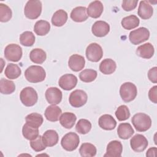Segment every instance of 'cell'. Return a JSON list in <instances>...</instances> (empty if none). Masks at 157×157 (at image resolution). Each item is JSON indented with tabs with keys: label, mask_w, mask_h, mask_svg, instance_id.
I'll list each match as a JSON object with an SVG mask.
<instances>
[{
	"label": "cell",
	"mask_w": 157,
	"mask_h": 157,
	"mask_svg": "<svg viewBox=\"0 0 157 157\" xmlns=\"http://www.w3.org/2000/svg\"><path fill=\"white\" fill-rule=\"evenodd\" d=\"M25 76L28 82L31 83H38L45 80L46 77V73L42 67L33 65L26 69L25 72Z\"/></svg>",
	"instance_id": "cell-1"
},
{
	"label": "cell",
	"mask_w": 157,
	"mask_h": 157,
	"mask_svg": "<svg viewBox=\"0 0 157 157\" xmlns=\"http://www.w3.org/2000/svg\"><path fill=\"white\" fill-rule=\"evenodd\" d=\"M132 123L135 129L139 132H145L151 126V120L149 115L144 113L135 114L132 119Z\"/></svg>",
	"instance_id": "cell-2"
},
{
	"label": "cell",
	"mask_w": 157,
	"mask_h": 157,
	"mask_svg": "<svg viewBox=\"0 0 157 157\" xmlns=\"http://www.w3.org/2000/svg\"><path fill=\"white\" fill-rule=\"evenodd\" d=\"M42 2L37 0L28 1L24 9V13L26 18L34 20L37 18L42 12Z\"/></svg>",
	"instance_id": "cell-3"
},
{
	"label": "cell",
	"mask_w": 157,
	"mask_h": 157,
	"mask_svg": "<svg viewBox=\"0 0 157 157\" xmlns=\"http://www.w3.org/2000/svg\"><path fill=\"white\" fill-rule=\"evenodd\" d=\"M20 99L24 105L26 107H31L37 102L38 95L37 91L33 88L28 86L21 91Z\"/></svg>",
	"instance_id": "cell-4"
},
{
	"label": "cell",
	"mask_w": 157,
	"mask_h": 157,
	"mask_svg": "<svg viewBox=\"0 0 157 157\" xmlns=\"http://www.w3.org/2000/svg\"><path fill=\"white\" fill-rule=\"evenodd\" d=\"M120 94L123 101L131 102L136 98L137 94V88L134 83L125 82L120 86Z\"/></svg>",
	"instance_id": "cell-5"
},
{
	"label": "cell",
	"mask_w": 157,
	"mask_h": 157,
	"mask_svg": "<svg viewBox=\"0 0 157 157\" xmlns=\"http://www.w3.org/2000/svg\"><path fill=\"white\" fill-rule=\"evenodd\" d=\"M80 138L78 136L73 132L66 134L61 139V145L66 151H72L75 150L78 146Z\"/></svg>",
	"instance_id": "cell-6"
},
{
	"label": "cell",
	"mask_w": 157,
	"mask_h": 157,
	"mask_svg": "<svg viewBox=\"0 0 157 157\" xmlns=\"http://www.w3.org/2000/svg\"><path fill=\"white\" fill-rule=\"evenodd\" d=\"M150 31L145 27H140L130 32L129 39L134 45L140 44L149 39Z\"/></svg>",
	"instance_id": "cell-7"
},
{
	"label": "cell",
	"mask_w": 157,
	"mask_h": 157,
	"mask_svg": "<svg viewBox=\"0 0 157 157\" xmlns=\"http://www.w3.org/2000/svg\"><path fill=\"white\" fill-rule=\"evenodd\" d=\"M22 54L21 47L16 44H10L5 47L4 56L9 61L17 62L21 59Z\"/></svg>",
	"instance_id": "cell-8"
},
{
	"label": "cell",
	"mask_w": 157,
	"mask_h": 157,
	"mask_svg": "<svg viewBox=\"0 0 157 157\" xmlns=\"http://www.w3.org/2000/svg\"><path fill=\"white\" fill-rule=\"evenodd\" d=\"M88 100V96L85 91L82 90H75L69 96V101L74 107H80L84 105Z\"/></svg>",
	"instance_id": "cell-9"
},
{
	"label": "cell",
	"mask_w": 157,
	"mask_h": 157,
	"mask_svg": "<svg viewBox=\"0 0 157 157\" xmlns=\"http://www.w3.org/2000/svg\"><path fill=\"white\" fill-rule=\"evenodd\" d=\"M86 58L91 62H98L103 56V50L97 43L90 44L86 49Z\"/></svg>",
	"instance_id": "cell-10"
},
{
	"label": "cell",
	"mask_w": 157,
	"mask_h": 157,
	"mask_svg": "<svg viewBox=\"0 0 157 157\" xmlns=\"http://www.w3.org/2000/svg\"><path fill=\"white\" fill-rule=\"evenodd\" d=\"M148 142L147 138L142 134H136L133 136L130 140V145L132 150L135 152H142L144 151Z\"/></svg>",
	"instance_id": "cell-11"
},
{
	"label": "cell",
	"mask_w": 157,
	"mask_h": 157,
	"mask_svg": "<svg viewBox=\"0 0 157 157\" xmlns=\"http://www.w3.org/2000/svg\"><path fill=\"white\" fill-rule=\"evenodd\" d=\"M77 83V78L71 74H66L62 75L58 81L59 86L64 90L69 91L73 89Z\"/></svg>",
	"instance_id": "cell-12"
},
{
	"label": "cell",
	"mask_w": 157,
	"mask_h": 157,
	"mask_svg": "<svg viewBox=\"0 0 157 157\" xmlns=\"http://www.w3.org/2000/svg\"><path fill=\"white\" fill-rule=\"evenodd\" d=\"M45 96L49 104L56 105L61 102L63 94L61 91L57 87H50L46 90Z\"/></svg>",
	"instance_id": "cell-13"
},
{
	"label": "cell",
	"mask_w": 157,
	"mask_h": 157,
	"mask_svg": "<svg viewBox=\"0 0 157 157\" xmlns=\"http://www.w3.org/2000/svg\"><path fill=\"white\" fill-rule=\"evenodd\" d=\"M123 151V145L118 140H112L110 142L106 148V153L104 156L107 157H120Z\"/></svg>",
	"instance_id": "cell-14"
},
{
	"label": "cell",
	"mask_w": 157,
	"mask_h": 157,
	"mask_svg": "<svg viewBox=\"0 0 157 157\" xmlns=\"http://www.w3.org/2000/svg\"><path fill=\"white\" fill-rule=\"evenodd\" d=\"M110 31L109 25L104 21H97L91 27L92 33L96 37H102L105 36Z\"/></svg>",
	"instance_id": "cell-15"
},
{
	"label": "cell",
	"mask_w": 157,
	"mask_h": 157,
	"mask_svg": "<svg viewBox=\"0 0 157 157\" xmlns=\"http://www.w3.org/2000/svg\"><path fill=\"white\" fill-rule=\"evenodd\" d=\"M85 65V60L83 56L78 54L71 55L68 61L69 68L74 71L78 72L83 69Z\"/></svg>",
	"instance_id": "cell-16"
},
{
	"label": "cell",
	"mask_w": 157,
	"mask_h": 157,
	"mask_svg": "<svg viewBox=\"0 0 157 157\" xmlns=\"http://www.w3.org/2000/svg\"><path fill=\"white\" fill-rule=\"evenodd\" d=\"M104 10V6L100 1L91 2L86 9L87 15L93 18H99Z\"/></svg>",
	"instance_id": "cell-17"
},
{
	"label": "cell",
	"mask_w": 157,
	"mask_h": 157,
	"mask_svg": "<svg viewBox=\"0 0 157 157\" xmlns=\"http://www.w3.org/2000/svg\"><path fill=\"white\" fill-rule=\"evenodd\" d=\"M137 13L142 19L147 20L152 17L153 9L148 1H141L139 6Z\"/></svg>",
	"instance_id": "cell-18"
},
{
	"label": "cell",
	"mask_w": 157,
	"mask_h": 157,
	"mask_svg": "<svg viewBox=\"0 0 157 157\" xmlns=\"http://www.w3.org/2000/svg\"><path fill=\"white\" fill-rule=\"evenodd\" d=\"M98 124L102 129L107 131H110L116 127L117 121L112 115L104 114L101 116L99 118Z\"/></svg>",
	"instance_id": "cell-19"
},
{
	"label": "cell",
	"mask_w": 157,
	"mask_h": 157,
	"mask_svg": "<svg viewBox=\"0 0 157 157\" xmlns=\"http://www.w3.org/2000/svg\"><path fill=\"white\" fill-rule=\"evenodd\" d=\"M154 53V47L153 45L150 42L142 44L139 46L136 49L137 55L145 59L151 58L153 56Z\"/></svg>",
	"instance_id": "cell-20"
},
{
	"label": "cell",
	"mask_w": 157,
	"mask_h": 157,
	"mask_svg": "<svg viewBox=\"0 0 157 157\" xmlns=\"http://www.w3.org/2000/svg\"><path fill=\"white\" fill-rule=\"evenodd\" d=\"M62 113L61 109L56 105H51L48 106L45 110V117L46 119L50 121H57Z\"/></svg>",
	"instance_id": "cell-21"
},
{
	"label": "cell",
	"mask_w": 157,
	"mask_h": 157,
	"mask_svg": "<svg viewBox=\"0 0 157 157\" xmlns=\"http://www.w3.org/2000/svg\"><path fill=\"white\" fill-rule=\"evenodd\" d=\"M71 19L75 22H83L87 20L88 15L86 13V8L78 6L74 8L71 13Z\"/></svg>",
	"instance_id": "cell-22"
},
{
	"label": "cell",
	"mask_w": 157,
	"mask_h": 157,
	"mask_svg": "<svg viewBox=\"0 0 157 157\" xmlns=\"http://www.w3.org/2000/svg\"><path fill=\"white\" fill-rule=\"evenodd\" d=\"M134 133L131 125L128 123H120L117 128L118 137L122 139H128Z\"/></svg>",
	"instance_id": "cell-23"
},
{
	"label": "cell",
	"mask_w": 157,
	"mask_h": 157,
	"mask_svg": "<svg viewBox=\"0 0 157 157\" xmlns=\"http://www.w3.org/2000/svg\"><path fill=\"white\" fill-rule=\"evenodd\" d=\"M76 115L72 112H64L59 117V123L66 129L72 128L76 121Z\"/></svg>",
	"instance_id": "cell-24"
},
{
	"label": "cell",
	"mask_w": 157,
	"mask_h": 157,
	"mask_svg": "<svg viewBox=\"0 0 157 157\" xmlns=\"http://www.w3.org/2000/svg\"><path fill=\"white\" fill-rule=\"evenodd\" d=\"M117 68L116 63L110 58L104 59L99 64L100 71L105 75L113 74Z\"/></svg>",
	"instance_id": "cell-25"
},
{
	"label": "cell",
	"mask_w": 157,
	"mask_h": 157,
	"mask_svg": "<svg viewBox=\"0 0 157 157\" xmlns=\"http://www.w3.org/2000/svg\"><path fill=\"white\" fill-rule=\"evenodd\" d=\"M42 139L46 147H53L58 142V134L56 131L49 129L44 133Z\"/></svg>",
	"instance_id": "cell-26"
},
{
	"label": "cell",
	"mask_w": 157,
	"mask_h": 157,
	"mask_svg": "<svg viewBox=\"0 0 157 157\" xmlns=\"http://www.w3.org/2000/svg\"><path fill=\"white\" fill-rule=\"evenodd\" d=\"M67 17V13L65 10L63 9L58 10L53 13L52 17V23L57 27L62 26L66 23Z\"/></svg>",
	"instance_id": "cell-27"
},
{
	"label": "cell",
	"mask_w": 157,
	"mask_h": 157,
	"mask_svg": "<svg viewBox=\"0 0 157 157\" xmlns=\"http://www.w3.org/2000/svg\"><path fill=\"white\" fill-rule=\"evenodd\" d=\"M29 58L32 62L36 64H42L47 58V54L41 48L33 49L29 53Z\"/></svg>",
	"instance_id": "cell-28"
},
{
	"label": "cell",
	"mask_w": 157,
	"mask_h": 157,
	"mask_svg": "<svg viewBox=\"0 0 157 157\" xmlns=\"http://www.w3.org/2000/svg\"><path fill=\"white\" fill-rule=\"evenodd\" d=\"M139 19L136 15H131L128 17H124L121 21V24L123 28L128 30L136 28L139 25Z\"/></svg>",
	"instance_id": "cell-29"
},
{
	"label": "cell",
	"mask_w": 157,
	"mask_h": 157,
	"mask_svg": "<svg viewBox=\"0 0 157 157\" xmlns=\"http://www.w3.org/2000/svg\"><path fill=\"white\" fill-rule=\"evenodd\" d=\"M50 29L49 22L45 20H39L36 21L34 26V31L38 36H45L48 33Z\"/></svg>",
	"instance_id": "cell-30"
},
{
	"label": "cell",
	"mask_w": 157,
	"mask_h": 157,
	"mask_svg": "<svg viewBox=\"0 0 157 157\" xmlns=\"http://www.w3.org/2000/svg\"><path fill=\"white\" fill-rule=\"evenodd\" d=\"M26 123L33 128H38L43 123L44 119L42 115L37 113H31L28 115L26 118Z\"/></svg>",
	"instance_id": "cell-31"
},
{
	"label": "cell",
	"mask_w": 157,
	"mask_h": 157,
	"mask_svg": "<svg viewBox=\"0 0 157 157\" xmlns=\"http://www.w3.org/2000/svg\"><path fill=\"white\" fill-rule=\"evenodd\" d=\"M21 73L20 67L16 64L10 63L5 69L4 74L7 78L9 79H16L17 78Z\"/></svg>",
	"instance_id": "cell-32"
},
{
	"label": "cell",
	"mask_w": 157,
	"mask_h": 157,
	"mask_svg": "<svg viewBox=\"0 0 157 157\" xmlns=\"http://www.w3.org/2000/svg\"><path fill=\"white\" fill-rule=\"evenodd\" d=\"M79 152L82 157H92L96 154V147L90 143H83L80 147Z\"/></svg>",
	"instance_id": "cell-33"
},
{
	"label": "cell",
	"mask_w": 157,
	"mask_h": 157,
	"mask_svg": "<svg viewBox=\"0 0 157 157\" xmlns=\"http://www.w3.org/2000/svg\"><path fill=\"white\" fill-rule=\"evenodd\" d=\"M15 90V85L13 82L4 78L0 80V91L4 94H10Z\"/></svg>",
	"instance_id": "cell-34"
},
{
	"label": "cell",
	"mask_w": 157,
	"mask_h": 157,
	"mask_svg": "<svg viewBox=\"0 0 157 157\" xmlns=\"http://www.w3.org/2000/svg\"><path fill=\"white\" fill-rule=\"evenodd\" d=\"M22 134L23 137L29 140L36 139L39 135V129L30 126L25 123L22 128Z\"/></svg>",
	"instance_id": "cell-35"
},
{
	"label": "cell",
	"mask_w": 157,
	"mask_h": 157,
	"mask_svg": "<svg viewBox=\"0 0 157 157\" xmlns=\"http://www.w3.org/2000/svg\"><path fill=\"white\" fill-rule=\"evenodd\" d=\"M98 75L97 71L91 69H86L82 71L79 74L80 79L86 83H89L94 81Z\"/></svg>",
	"instance_id": "cell-36"
},
{
	"label": "cell",
	"mask_w": 157,
	"mask_h": 157,
	"mask_svg": "<svg viewBox=\"0 0 157 157\" xmlns=\"http://www.w3.org/2000/svg\"><path fill=\"white\" fill-rule=\"evenodd\" d=\"M20 42L25 47H31L35 42V36L31 31H25L20 36Z\"/></svg>",
	"instance_id": "cell-37"
},
{
	"label": "cell",
	"mask_w": 157,
	"mask_h": 157,
	"mask_svg": "<svg viewBox=\"0 0 157 157\" xmlns=\"http://www.w3.org/2000/svg\"><path fill=\"white\" fill-rule=\"evenodd\" d=\"M91 129V123L86 119H80L75 126L76 131L81 134H86L88 133Z\"/></svg>",
	"instance_id": "cell-38"
},
{
	"label": "cell",
	"mask_w": 157,
	"mask_h": 157,
	"mask_svg": "<svg viewBox=\"0 0 157 157\" xmlns=\"http://www.w3.org/2000/svg\"><path fill=\"white\" fill-rule=\"evenodd\" d=\"M12 17L10 8L6 4L0 3V21L1 22L9 21Z\"/></svg>",
	"instance_id": "cell-39"
},
{
	"label": "cell",
	"mask_w": 157,
	"mask_h": 157,
	"mask_svg": "<svg viewBox=\"0 0 157 157\" xmlns=\"http://www.w3.org/2000/svg\"><path fill=\"white\" fill-rule=\"evenodd\" d=\"M130 115L129 110L126 105H120L115 112V116L118 120L120 121L128 120L129 118Z\"/></svg>",
	"instance_id": "cell-40"
},
{
	"label": "cell",
	"mask_w": 157,
	"mask_h": 157,
	"mask_svg": "<svg viewBox=\"0 0 157 157\" xmlns=\"http://www.w3.org/2000/svg\"><path fill=\"white\" fill-rule=\"evenodd\" d=\"M30 145L32 149L37 152L45 150L46 148V145L43 142L42 136L40 135L36 139L31 140Z\"/></svg>",
	"instance_id": "cell-41"
},
{
	"label": "cell",
	"mask_w": 157,
	"mask_h": 157,
	"mask_svg": "<svg viewBox=\"0 0 157 157\" xmlns=\"http://www.w3.org/2000/svg\"><path fill=\"white\" fill-rule=\"evenodd\" d=\"M138 3V0H125L123 1L121 7L125 11H131L134 10Z\"/></svg>",
	"instance_id": "cell-42"
},
{
	"label": "cell",
	"mask_w": 157,
	"mask_h": 157,
	"mask_svg": "<svg viewBox=\"0 0 157 157\" xmlns=\"http://www.w3.org/2000/svg\"><path fill=\"white\" fill-rule=\"evenodd\" d=\"M148 77L151 82L157 83V67H153L148 71Z\"/></svg>",
	"instance_id": "cell-43"
},
{
	"label": "cell",
	"mask_w": 157,
	"mask_h": 157,
	"mask_svg": "<svg viewBox=\"0 0 157 157\" xmlns=\"http://www.w3.org/2000/svg\"><path fill=\"white\" fill-rule=\"evenodd\" d=\"M148 98L150 100L155 104L157 103V86L155 85L151 88L148 92Z\"/></svg>",
	"instance_id": "cell-44"
},
{
	"label": "cell",
	"mask_w": 157,
	"mask_h": 157,
	"mask_svg": "<svg viewBox=\"0 0 157 157\" xmlns=\"http://www.w3.org/2000/svg\"><path fill=\"white\" fill-rule=\"evenodd\" d=\"M156 151H157L156 147H151L147 150L146 156L149 157L156 156Z\"/></svg>",
	"instance_id": "cell-45"
}]
</instances>
